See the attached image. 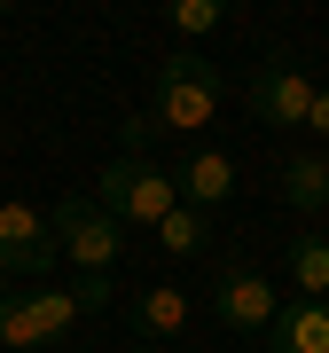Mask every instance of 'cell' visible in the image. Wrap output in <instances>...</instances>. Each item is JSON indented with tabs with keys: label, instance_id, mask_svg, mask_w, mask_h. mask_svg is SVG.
<instances>
[{
	"label": "cell",
	"instance_id": "obj_6",
	"mask_svg": "<svg viewBox=\"0 0 329 353\" xmlns=\"http://www.w3.org/2000/svg\"><path fill=\"white\" fill-rule=\"evenodd\" d=\"M212 306H220V322H228V330H259V338H266V322L282 314V290L266 283L259 259L228 252V259H220V275H212Z\"/></svg>",
	"mask_w": 329,
	"mask_h": 353
},
{
	"label": "cell",
	"instance_id": "obj_20",
	"mask_svg": "<svg viewBox=\"0 0 329 353\" xmlns=\"http://www.w3.org/2000/svg\"><path fill=\"white\" fill-rule=\"evenodd\" d=\"M321 165H329V150H321Z\"/></svg>",
	"mask_w": 329,
	"mask_h": 353
},
{
	"label": "cell",
	"instance_id": "obj_12",
	"mask_svg": "<svg viewBox=\"0 0 329 353\" xmlns=\"http://www.w3.org/2000/svg\"><path fill=\"white\" fill-rule=\"evenodd\" d=\"M149 236H157L173 259H204V252H212V212H196V204H173V212L149 228Z\"/></svg>",
	"mask_w": 329,
	"mask_h": 353
},
{
	"label": "cell",
	"instance_id": "obj_18",
	"mask_svg": "<svg viewBox=\"0 0 329 353\" xmlns=\"http://www.w3.org/2000/svg\"><path fill=\"white\" fill-rule=\"evenodd\" d=\"M0 24H8V0H0Z\"/></svg>",
	"mask_w": 329,
	"mask_h": 353
},
{
	"label": "cell",
	"instance_id": "obj_1",
	"mask_svg": "<svg viewBox=\"0 0 329 353\" xmlns=\"http://www.w3.org/2000/svg\"><path fill=\"white\" fill-rule=\"evenodd\" d=\"M228 102V71L212 63L204 48H173L149 79V126L157 134H204Z\"/></svg>",
	"mask_w": 329,
	"mask_h": 353
},
{
	"label": "cell",
	"instance_id": "obj_7",
	"mask_svg": "<svg viewBox=\"0 0 329 353\" xmlns=\"http://www.w3.org/2000/svg\"><path fill=\"white\" fill-rule=\"evenodd\" d=\"M243 102H251L259 126H298V134H306V110H314V71H306L298 55H266V63L251 71V87H243Z\"/></svg>",
	"mask_w": 329,
	"mask_h": 353
},
{
	"label": "cell",
	"instance_id": "obj_19",
	"mask_svg": "<svg viewBox=\"0 0 329 353\" xmlns=\"http://www.w3.org/2000/svg\"><path fill=\"white\" fill-rule=\"evenodd\" d=\"M134 353H157V345H134Z\"/></svg>",
	"mask_w": 329,
	"mask_h": 353
},
{
	"label": "cell",
	"instance_id": "obj_4",
	"mask_svg": "<svg viewBox=\"0 0 329 353\" xmlns=\"http://www.w3.org/2000/svg\"><path fill=\"white\" fill-rule=\"evenodd\" d=\"M47 220H55V243H63V259L78 267V275H110V267L126 259V228L102 212L94 196H63Z\"/></svg>",
	"mask_w": 329,
	"mask_h": 353
},
{
	"label": "cell",
	"instance_id": "obj_14",
	"mask_svg": "<svg viewBox=\"0 0 329 353\" xmlns=\"http://www.w3.org/2000/svg\"><path fill=\"white\" fill-rule=\"evenodd\" d=\"M220 0H173V8H164V24H173L180 39H204V32H220Z\"/></svg>",
	"mask_w": 329,
	"mask_h": 353
},
{
	"label": "cell",
	"instance_id": "obj_5",
	"mask_svg": "<svg viewBox=\"0 0 329 353\" xmlns=\"http://www.w3.org/2000/svg\"><path fill=\"white\" fill-rule=\"evenodd\" d=\"M55 259H63V243H55V220L39 212V204H24V196H0V267H8V283H16V275L47 283V275H55Z\"/></svg>",
	"mask_w": 329,
	"mask_h": 353
},
{
	"label": "cell",
	"instance_id": "obj_10",
	"mask_svg": "<svg viewBox=\"0 0 329 353\" xmlns=\"http://www.w3.org/2000/svg\"><path fill=\"white\" fill-rule=\"evenodd\" d=\"M126 322H134V338H141V345H173L180 330H189V290H173V283H157V290H141Z\"/></svg>",
	"mask_w": 329,
	"mask_h": 353
},
{
	"label": "cell",
	"instance_id": "obj_15",
	"mask_svg": "<svg viewBox=\"0 0 329 353\" xmlns=\"http://www.w3.org/2000/svg\"><path fill=\"white\" fill-rule=\"evenodd\" d=\"M110 299H118L110 275H78V306H87V314H110Z\"/></svg>",
	"mask_w": 329,
	"mask_h": 353
},
{
	"label": "cell",
	"instance_id": "obj_17",
	"mask_svg": "<svg viewBox=\"0 0 329 353\" xmlns=\"http://www.w3.org/2000/svg\"><path fill=\"white\" fill-rule=\"evenodd\" d=\"M0 306H8V267H0Z\"/></svg>",
	"mask_w": 329,
	"mask_h": 353
},
{
	"label": "cell",
	"instance_id": "obj_11",
	"mask_svg": "<svg viewBox=\"0 0 329 353\" xmlns=\"http://www.w3.org/2000/svg\"><path fill=\"white\" fill-rule=\"evenodd\" d=\"M282 204L290 212H329V165H321V150H290L282 157Z\"/></svg>",
	"mask_w": 329,
	"mask_h": 353
},
{
	"label": "cell",
	"instance_id": "obj_16",
	"mask_svg": "<svg viewBox=\"0 0 329 353\" xmlns=\"http://www.w3.org/2000/svg\"><path fill=\"white\" fill-rule=\"evenodd\" d=\"M306 134L329 141V87H314V110H306Z\"/></svg>",
	"mask_w": 329,
	"mask_h": 353
},
{
	"label": "cell",
	"instance_id": "obj_8",
	"mask_svg": "<svg viewBox=\"0 0 329 353\" xmlns=\"http://www.w3.org/2000/svg\"><path fill=\"white\" fill-rule=\"evenodd\" d=\"M173 181H180V204H196V212H212V220H220V212L235 204V181H243V173H235V157H228V150L196 141V150L180 157V173H173Z\"/></svg>",
	"mask_w": 329,
	"mask_h": 353
},
{
	"label": "cell",
	"instance_id": "obj_9",
	"mask_svg": "<svg viewBox=\"0 0 329 353\" xmlns=\"http://www.w3.org/2000/svg\"><path fill=\"white\" fill-rule=\"evenodd\" d=\"M266 353H329V299H282L266 322Z\"/></svg>",
	"mask_w": 329,
	"mask_h": 353
},
{
	"label": "cell",
	"instance_id": "obj_2",
	"mask_svg": "<svg viewBox=\"0 0 329 353\" xmlns=\"http://www.w3.org/2000/svg\"><path fill=\"white\" fill-rule=\"evenodd\" d=\"M94 189H102L94 204H102L118 228H157V220L180 204V181L164 173V165H149V157H126V150L102 165V181H94Z\"/></svg>",
	"mask_w": 329,
	"mask_h": 353
},
{
	"label": "cell",
	"instance_id": "obj_13",
	"mask_svg": "<svg viewBox=\"0 0 329 353\" xmlns=\"http://www.w3.org/2000/svg\"><path fill=\"white\" fill-rule=\"evenodd\" d=\"M290 290L298 299H329V236H314V228L290 243Z\"/></svg>",
	"mask_w": 329,
	"mask_h": 353
},
{
	"label": "cell",
	"instance_id": "obj_3",
	"mask_svg": "<svg viewBox=\"0 0 329 353\" xmlns=\"http://www.w3.org/2000/svg\"><path fill=\"white\" fill-rule=\"evenodd\" d=\"M78 283L71 290H55V283H39V290H8V306H0V345L8 353H32V345H55V338H71L78 330Z\"/></svg>",
	"mask_w": 329,
	"mask_h": 353
}]
</instances>
